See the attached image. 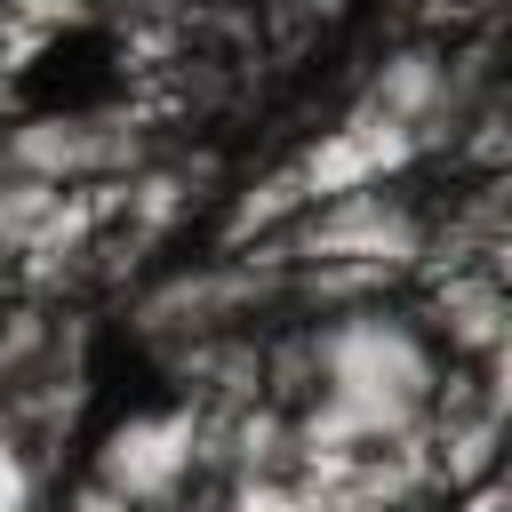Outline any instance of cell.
Masks as SVG:
<instances>
[{"label":"cell","mask_w":512,"mask_h":512,"mask_svg":"<svg viewBox=\"0 0 512 512\" xmlns=\"http://www.w3.org/2000/svg\"><path fill=\"white\" fill-rule=\"evenodd\" d=\"M112 80H120V64H112V40L104 32H56L16 72L24 104H40V112H88L96 96H112Z\"/></svg>","instance_id":"obj_1"}]
</instances>
